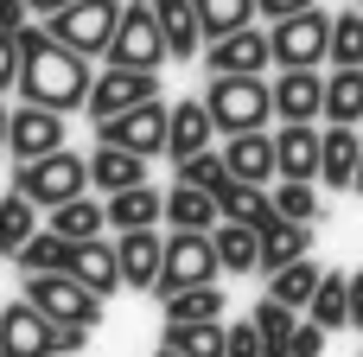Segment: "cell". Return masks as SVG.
<instances>
[{"mask_svg": "<svg viewBox=\"0 0 363 357\" xmlns=\"http://www.w3.org/2000/svg\"><path fill=\"white\" fill-rule=\"evenodd\" d=\"M89 83L96 77H89V57L83 51L57 45L45 26H19V96L26 102L70 115V109L89 102Z\"/></svg>", "mask_w": 363, "mask_h": 357, "instance_id": "obj_1", "label": "cell"}, {"mask_svg": "<svg viewBox=\"0 0 363 357\" xmlns=\"http://www.w3.org/2000/svg\"><path fill=\"white\" fill-rule=\"evenodd\" d=\"M268 57H274V70H319V64H332V13L306 6V13L274 19L268 26Z\"/></svg>", "mask_w": 363, "mask_h": 357, "instance_id": "obj_2", "label": "cell"}, {"mask_svg": "<svg viewBox=\"0 0 363 357\" xmlns=\"http://www.w3.org/2000/svg\"><path fill=\"white\" fill-rule=\"evenodd\" d=\"M13 192H26L38 211H57V204L89 192V160L70 153V147H57L45 160H26V166H13Z\"/></svg>", "mask_w": 363, "mask_h": 357, "instance_id": "obj_3", "label": "cell"}, {"mask_svg": "<svg viewBox=\"0 0 363 357\" xmlns=\"http://www.w3.org/2000/svg\"><path fill=\"white\" fill-rule=\"evenodd\" d=\"M204 109H211L217 134H255V128H268V115H274V89H268L262 77H211Z\"/></svg>", "mask_w": 363, "mask_h": 357, "instance_id": "obj_4", "label": "cell"}, {"mask_svg": "<svg viewBox=\"0 0 363 357\" xmlns=\"http://www.w3.org/2000/svg\"><path fill=\"white\" fill-rule=\"evenodd\" d=\"M121 6H128V0H70V6H57V13H45V32H51L57 45L83 51V57H108L115 26H121Z\"/></svg>", "mask_w": 363, "mask_h": 357, "instance_id": "obj_5", "label": "cell"}, {"mask_svg": "<svg viewBox=\"0 0 363 357\" xmlns=\"http://www.w3.org/2000/svg\"><path fill=\"white\" fill-rule=\"evenodd\" d=\"M26 300H32L51 326H83V332L102 326V294H89V287H83L77 275H64V268L26 275Z\"/></svg>", "mask_w": 363, "mask_h": 357, "instance_id": "obj_6", "label": "cell"}, {"mask_svg": "<svg viewBox=\"0 0 363 357\" xmlns=\"http://www.w3.org/2000/svg\"><path fill=\"white\" fill-rule=\"evenodd\" d=\"M140 102H160V70H134V64H108L96 83H89V121L102 128V121H115V115H128V109H140Z\"/></svg>", "mask_w": 363, "mask_h": 357, "instance_id": "obj_7", "label": "cell"}, {"mask_svg": "<svg viewBox=\"0 0 363 357\" xmlns=\"http://www.w3.org/2000/svg\"><path fill=\"white\" fill-rule=\"evenodd\" d=\"M108 64H134V70H160V64H166V32H160L153 0H128V6H121Z\"/></svg>", "mask_w": 363, "mask_h": 357, "instance_id": "obj_8", "label": "cell"}, {"mask_svg": "<svg viewBox=\"0 0 363 357\" xmlns=\"http://www.w3.org/2000/svg\"><path fill=\"white\" fill-rule=\"evenodd\" d=\"M217 275H223V268H217L211 230H172V236H166V262H160V287H153V294L204 287V281H217Z\"/></svg>", "mask_w": 363, "mask_h": 357, "instance_id": "obj_9", "label": "cell"}, {"mask_svg": "<svg viewBox=\"0 0 363 357\" xmlns=\"http://www.w3.org/2000/svg\"><path fill=\"white\" fill-rule=\"evenodd\" d=\"M0 357H64L57 351V326L26 294L0 307Z\"/></svg>", "mask_w": 363, "mask_h": 357, "instance_id": "obj_10", "label": "cell"}, {"mask_svg": "<svg viewBox=\"0 0 363 357\" xmlns=\"http://www.w3.org/2000/svg\"><path fill=\"white\" fill-rule=\"evenodd\" d=\"M57 147H64V115H57V109L19 102V109L6 115V153H13V166L45 160V153H57Z\"/></svg>", "mask_w": 363, "mask_h": 357, "instance_id": "obj_11", "label": "cell"}, {"mask_svg": "<svg viewBox=\"0 0 363 357\" xmlns=\"http://www.w3.org/2000/svg\"><path fill=\"white\" fill-rule=\"evenodd\" d=\"M268 64H274V57H268V32H255V26L223 32V38L204 45V70H211V77H262Z\"/></svg>", "mask_w": 363, "mask_h": 357, "instance_id": "obj_12", "label": "cell"}, {"mask_svg": "<svg viewBox=\"0 0 363 357\" xmlns=\"http://www.w3.org/2000/svg\"><path fill=\"white\" fill-rule=\"evenodd\" d=\"M166 109H172V102H140V109L102 121L96 134L115 141V147H128V153H140V160H153V153H166Z\"/></svg>", "mask_w": 363, "mask_h": 357, "instance_id": "obj_13", "label": "cell"}, {"mask_svg": "<svg viewBox=\"0 0 363 357\" xmlns=\"http://www.w3.org/2000/svg\"><path fill=\"white\" fill-rule=\"evenodd\" d=\"M115 262H121V287H160V262H166V236L160 230H115Z\"/></svg>", "mask_w": 363, "mask_h": 357, "instance_id": "obj_14", "label": "cell"}, {"mask_svg": "<svg viewBox=\"0 0 363 357\" xmlns=\"http://www.w3.org/2000/svg\"><path fill=\"white\" fill-rule=\"evenodd\" d=\"M268 89H274V121H319L325 115V77L319 70H281Z\"/></svg>", "mask_w": 363, "mask_h": 357, "instance_id": "obj_15", "label": "cell"}, {"mask_svg": "<svg viewBox=\"0 0 363 357\" xmlns=\"http://www.w3.org/2000/svg\"><path fill=\"white\" fill-rule=\"evenodd\" d=\"M357 153H363L357 128H351V121H325V134H319V185L351 192V185H357Z\"/></svg>", "mask_w": 363, "mask_h": 357, "instance_id": "obj_16", "label": "cell"}, {"mask_svg": "<svg viewBox=\"0 0 363 357\" xmlns=\"http://www.w3.org/2000/svg\"><path fill=\"white\" fill-rule=\"evenodd\" d=\"M211 141H217V121H211L204 96H191V102H172V109H166V153H172V160H191V153H204Z\"/></svg>", "mask_w": 363, "mask_h": 357, "instance_id": "obj_17", "label": "cell"}, {"mask_svg": "<svg viewBox=\"0 0 363 357\" xmlns=\"http://www.w3.org/2000/svg\"><path fill=\"white\" fill-rule=\"evenodd\" d=\"M211 198H217V217L249 224V230H268V224L281 217V211H274V192H268V185H249V179H236V172H230Z\"/></svg>", "mask_w": 363, "mask_h": 357, "instance_id": "obj_18", "label": "cell"}, {"mask_svg": "<svg viewBox=\"0 0 363 357\" xmlns=\"http://www.w3.org/2000/svg\"><path fill=\"white\" fill-rule=\"evenodd\" d=\"M64 275H77L89 294H115V287H121L115 243H108V236H83V243H70V256H64Z\"/></svg>", "mask_w": 363, "mask_h": 357, "instance_id": "obj_19", "label": "cell"}, {"mask_svg": "<svg viewBox=\"0 0 363 357\" xmlns=\"http://www.w3.org/2000/svg\"><path fill=\"white\" fill-rule=\"evenodd\" d=\"M223 160H230V172L236 179H249V185H268V179H281V160H274V134H230V147H223Z\"/></svg>", "mask_w": 363, "mask_h": 357, "instance_id": "obj_20", "label": "cell"}, {"mask_svg": "<svg viewBox=\"0 0 363 357\" xmlns=\"http://www.w3.org/2000/svg\"><path fill=\"white\" fill-rule=\"evenodd\" d=\"M274 160H281V179H319V128L313 121H281Z\"/></svg>", "mask_w": 363, "mask_h": 357, "instance_id": "obj_21", "label": "cell"}, {"mask_svg": "<svg viewBox=\"0 0 363 357\" xmlns=\"http://www.w3.org/2000/svg\"><path fill=\"white\" fill-rule=\"evenodd\" d=\"M108 230H160L166 224V198L153 185H128V192H108Z\"/></svg>", "mask_w": 363, "mask_h": 357, "instance_id": "obj_22", "label": "cell"}, {"mask_svg": "<svg viewBox=\"0 0 363 357\" xmlns=\"http://www.w3.org/2000/svg\"><path fill=\"white\" fill-rule=\"evenodd\" d=\"M306 249H313V224H294V217H274V224L262 230V275H281V268L306 262Z\"/></svg>", "mask_w": 363, "mask_h": 357, "instance_id": "obj_23", "label": "cell"}, {"mask_svg": "<svg viewBox=\"0 0 363 357\" xmlns=\"http://www.w3.org/2000/svg\"><path fill=\"white\" fill-rule=\"evenodd\" d=\"M211 243H217V268H223V275H262V230L223 217V224L211 230Z\"/></svg>", "mask_w": 363, "mask_h": 357, "instance_id": "obj_24", "label": "cell"}, {"mask_svg": "<svg viewBox=\"0 0 363 357\" xmlns=\"http://www.w3.org/2000/svg\"><path fill=\"white\" fill-rule=\"evenodd\" d=\"M153 13H160V32H166V57H198L204 51V26H198V6L191 0H153Z\"/></svg>", "mask_w": 363, "mask_h": 357, "instance_id": "obj_25", "label": "cell"}, {"mask_svg": "<svg viewBox=\"0 0 363 357\" xmlns=\"http://www.w3.org/2000/svg\"><path fill=\"white\" fill-rule=\"evenodd\" d=\"M89 185H102V192L147 185V160H140V153H128V147H115V141H102V147L89 153Z\"/></svg>", "mask_w": 363, "mask_h": 357, "instance_id": "obj_26", "label": "cell"}, {"mask_svg": "<svg viewBox=\"0 0 363 357\" xmlns=\"http://www.w3.org/2000/svg\"><path fill=\"white\" fill-rule=\"evenodd\" d=\"M166 224L172 230H217L223 217H217V198L204 185H172L166 192Z\"/></svg>", "mask_w": 363, "mask_h": 357, "instance_id": "obj_27", "label": "cell"}, {"mask_svg": "<svg viewBox=\"0 0 363 357\" xmlns=\"http://www.w3.org/2000/svg\"><path fill=\"white\" fill-rule=\"evenodd\" d=\"M166 300V326H198V319H223V287L204 281V287H172L160 294Z\"/></svg>", "mask_w": 363, "mask_h": 357, "instance_id": "obj_28", "label": "cell"}, {"mask_svg": "<svg viewBox=\"0 0 363 357\" xmlns=\"http://www.w3.org/2000/svg\"><path fill=\"white\" fill-rule=\"evenodd\" d=\"M325 121H363V64H332L325 77Z\"/></svg>", "mask_w": 363, "mask_h": 357, "instance_id": "obj_29", "label": "cell"}, {"mask_svg": "<svg viewBox=\"0 0 363 357\" xmlns=\"http://www.w3.org/2000/svg\"><path fill=\"white\" fill-rule=\"evenodd\" d=\"M325 332H345L351 326V275L345 268H325L319 275V294H313V307H306Z\"/></svg>", "mask_w": 363, "mask_h": 357, "instance_id": "obj_30", "label": "cell"}, {"mask_svg": "<svg viewBox=\"0 0 363 357\" xmlns=\"http://www.w3.org/2000/svg\"><path fill=\"white\" fill-rule=\"evenodd\" d=\"M32 230H38V204H32L26 192H6V198H0V256L13 262V256L32 243Z\"/></svg>", "mask_w": 363, "mask_h": 357, "instance_id": "obj_31", "label": "cell"}, {"mask_svg": "<svg viewBox=\"0 0 363 357\" xmlns=\"http://www.w3.org/2000/svg\"><path fill=\"white\" fill-rule=\"evenodd\" d=\"M51 230H57L64 243H83V236H102V230H108V211L83 192V198H70V204L51 211Z\"/></svg>", "mask_w": 363, "mask_h": 357, "instance_id": "obj_32", "label": "cell"}, {"mask_svg": "<svg viewBox=\"0 0 363 357\" xmlns=\"http://www.w3.org/2000/svg\"><path fill=\"white\" fill-rule=\"evenodd\" d=\"M160 345H179L185 357H223L230 351V326L223 319H198V326H166Z\"/></svg>", "mask_w": 363, "mask_h": 357, "instance_id": "obj_33", "label": "cell"}, {"mask_svg": "<svg viewBox=\"0 0 363 357\" xmlns=\"http://www.w3.org/2000/svg\"><path fill=\"white\" fill-rule=\"evenodd\" d=\"M191 6H198V26H204V45L223 38V32L255 26V0H191Z\"/></svg>", "mask_w": 363, "mask_h": 357, "instance_id": "obj_34", "label": "cell"}, {"mask_svg": "<svg viewBox=\"0 0 363 357\" xmlns=\"http://www.w3.org/2000/svg\"><path fill=\"white\" fill-rule=\"evenodd\" d=\"M268 294L281 300V307H313V294H319V268H313V256L306 262H294V268H281V275H268Z\"/></svg>", "mask_w": 363, "mask_h": 357, "instance_id": "obj_35", "label": "cell"}, {"mask_svg": "<svg viewBox=\"0 0 363 357\" xmlns=\"http://www.w3.org/2000/svg\"><path fill=\"white\" fill-rule=\"evenodd\" d=\"M64 256H70V243L57 230H32V243L13 256V268L19 275H51V268H64Z\"/></svg>", "mask_w": 363, "mask_h": 357, "instance_id": "obj_36", "label": "cell"}, {"mask_svg": "<svg viewBox=\"0 0 363 357\" xmlns=\"http://www.w3.org/2000/svg\"><path fill=\"white\" fill-rule=\"evenodd\" d=\"M274 211L281 217H294V224H319L325 211H319V185L313 179H281L274 185Z\"/></svg>", "mask_w": 363, "mask_h": 357, "instance_id": "obj_37", "label": "cell"}, {"mask_svg": "<svg viewBox=\"0 0 363 357\" xmlns=\"http://www.w3.org/2000/svg\"><path fill=\"white\" fill-rule=\"evenodd\" d=\"M179 166V185H204V192H217L223 179H230V160L217 153V147H204V153H191V160H172Z\"/></svg>", "mask_w": 363, "mask_h": 357, "instance_id": "obj_38", "label": "cell"}, {"mask_svg": "<svg viewBox=\"0 0 363 357\" xmlns=\"http://www.w3.org/2000/svg\"><path fill=\"white\" fill-rule=\"evenodd\" d=\"M332 64H363V13H332Z\"/></svg>", "mask_w": 363, "mask_h": 357, "instance_id": "obj_39", "label": "cell"}, {"mask_svg": "<svg viewBox=\"0 0 363 357\" xmlns=\"http://www.w3.org/2000/svg\"><path fill=\"white\" fill-rule=\"evenodd\" d=\"M249 319H255L262 345H287V339H294V326H300V319H294V307H281L274 294H262V307H255Z\"/></svg>", "mask_w": 363, "mask_h": 357, "instance_id": "obj_40", "label": "cell"}, {"mask_svg": "<svg viewBox=\"0 0 363 357\" xmlns=\"http://www.w3.org/2000/svg\"><path fill=\"white\" fill-rule=\"evenodd\" d=\"M287 351H294V357H325V326H319V319H306V326H294V339H287Z\"/></svg>", "mask_w": 363, "mask_h": 357, "instance_id": "obj_41", "label": "cell"}, {"mask_svg": "<svg viewBox=\"0 0 363 357\" xmlns=\"http://www.w3.org/2000/svg\"><path fill=\"white\" fill-rule=\"evenodd\" d=\"M0 89H19V32H0Z\"/></svg>", "mask_w": 363, "mask_h": 357, "instance_id": "obj_42", "label": "cell"}, {"mask_svg": "<svg viewBox=\"0 0 363 357\" xmlns=\"http://www.w3.org/2000/svg\"><path fill=\"white\" fill-rule=\"evenodd\" d=\"M223 357H262V332H255V319L230 326V351H223Z\"/></svg>", "mask_w": 363, "mask_h": 357, "instance_id": "obj_43", "label": "cell"}, {"mask_svg": "<svg viewBox=\"0 0 363 357\" xmlns=\"http://www.w3.org/2000/svg\"><path fill=\"white\" fill-rule=\"evenodd\" d=\"M306 6H319V0H255V13L274 26V19H287V13H306Z\"/></svg>", "mask_w": 363, "mask_h": 357, "instance_id": "obj_44", "label": "cell"}, {"mask_svg": "<svg viewBox=\"0 0 363 357\" xmlns=\"http://www.w3.org/2000/svg\"><path fill=\"white\" fill-rule=\"evenodd\" d=\"M26 13H32L26 0H0V32H19V26H26Z\"/></svg>", "mask_w": 363, "mask_h": 357, "instance_id": "obj_45", "label": "cell"}, {"mask_svg": "<svg viewBox=\"0 0 363 357\" xmlns=\"http://www.w3.org/2000/svg\"><path fill=\"white\" fill-rule=\"evenodd\" d=\"M351 326L363 332V268H351Z\"/></svg>", "mask_w": 363, "mask_h": 357, "instance_id": "obj_46", "label": "cell"}, {"mask_svg": "<svg viewBox=\"0 0 363 357\" xmlns=\"http://www.w3.org/2000/svg\"><path fill=\"white\" fill-rule=\"evenodd\" d=\"M32 13H57V6H70V0H26Z\"/></svg>", "mask_w": 363, "mask_h": 357, "instance_id": "obj_47", "label": "cell"}, {"mask_svg": "<svg viewBox=\"0 0 363 357\" xmlns=\"http://www.w3.org/2000/svg\"><path fill=\"white\" fill-rule=\"evenodd\" d=\"M262 357H294V351L287 345H262Z\"/></svg>", "mask_w": 363, "mask_h": 357, "instance_id": "obj_48", "label": "cell"}, {"mask_svg": "<svg viewBox=\"0 0 363 357\" xmlns=\"http://www.w3.org/2000/svg\"><path fill=\"white\" fill-rule=\"evenodd\" d=\"M153 357H185V351H179V345H160V351H153Z\"/></svg>", "mask_w": 363, "mask_h": 357, "instance_id": "obj_49", "label": "cell"}, {"mask_svg": "<svg viewBox=\"0 0 363 357\" xmlns=\"http://www.w3.org/2000/svg\"><path fill=\"white\" fill-rule=\"evenodd\" d=\"M0 153H6V109H0Z\"/></svg>", "mask_w": 363, "mask_h": 357, "instance_id": "obj_50", "label": "cell"}, {"mask_svg": "<svg viewBox=\"0 0 363 357\" xmlns=\"http://www.w3.org/2000/svg\"><path fill=\"white\" fill-rule=\"evenodd\" d=\"M351 192H363V153H357V185H351Z\"/></svg>", "mask_w": 363, "mask_h": 357, "instance_id": "obj_51", "label": "cell"}, {"mask_svg": "<svg viewBox=\"0 0 363 357\" xmlns=\"http://www.w3.org/2000/svg\"><path fill=\"white\" fill-rule=\"evenodd\" d=\"M357 13H363V0H357Z\"/></svg>", "mask_w": 363, "mask_h": 357, "instance_id": "obj_52", "label": "cell"}]
</instances>
